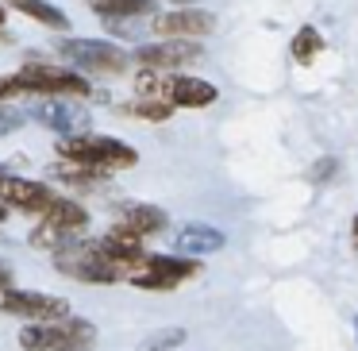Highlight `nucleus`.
Listing matches in <instances>:
<instances>
[{
  "mask_svg": "<svg viewBox=\"0 0 358 351\" xmlns=\"http://www.w3.org/2000/svg\"><path fill=\"white\" fill-rule=\"evenodd\" d=\"M93 340H96V328L81 317L20 328V347L24 351H89Z\"/></svg>",
  "mask_w": 358,
  "mask_h": 351,
  "instance_id": "nucleus-1",
  "label": "nucleus"
},
{
  "mask_svg": "<svg viewBox=\"0 0 358 351\" xmlns=\"http://www.w3.org/2000/svg\"><path fill=\"white\" fill-rule=\"evenodd\" d=\"M58 155L66 163H81V166H93V170H124V166H135L139 155L135 147L120 139H108V135H81V139H58Z\"/></svg>",
  "mask_w": 358,
  "mask_h": 351,
  "instance_id": "nucleus-2",
  "label": "nucleus"
},
{
  "mask_svg": "<svg viewBox=\"0 0 358 351\" xmlns=\"http://www.w3.org/2000/svg\"><path fill=\"white\" fill-rule=\"evenodd\" d=\"M0 93H35V97H85L89 81L73 70H50V66H24L16 78L0 81Z\"/></svg>",
  "mask_w": 358,
  "mask_h": 351,
  "instance_id": "nucleus-3",
  "label": "nucleus"
},
{
  "mask_svg": "<svg viewBox=\"0 0 358 351\" xmlns=\"http://www.w3.org/2000/svg\"><path fill=\"white\" fill-rule=\"evenodd\" d=\"M85 224H89V212L81 209L78 201L55 197V205L43 212V224L31 232V243L35 247H58L62 251L66 243H73L81 232H85Z\"/></svg>",
  "mask_w": 358,
  "mask_h": 351,
  "instance_id": "nucleus-4",
  "label": "nucleus"
},
{
  "mask_svg": "<svg viewBox=\"0 0 358 351\" xmlns=\"http://www.w3.org/2000/svg\"><path fill=\"white\" fill-rule=\"evenodd\" d=\"M58 55L66 62H73V70H85V74H124L127 70V50H120L116 43H104V39H66L58 47Z\"/></svg>",
  "mask_w": 358,
  "mask_h": 351,
  "instance_id": "nucleus-5",
  "label": "nucleus"
},
{
  "mask_svg": "<svg viewBox=\"0 0 358 351\" xmlns=\"http://www.w3.org/2000/svg\"><path fill=\"white\" fill-rule=\"evenodd\" d=\"M0 312L24 317L31 324H47V320H66L70 317V301L55 294H35V289H0Z\"/></svg>",
  "mask_w": 358,
  "mask_h": 351,
  "instance_id": "nucleus-6",
  "label": "nucleus"
},
{
  "mask_svg": "<svg viewBox=\"0 0 358 351\" xmlns=\"http://www.w3.org/2000/svg\"><path fill=\"white\" fill-rule=\"evenodd\" d=\"M201 270L196 259H185V255H147V263L131 274V286L139 289H178L185 278Z\"/></svg>",
  "mask_w": 358,
  "mask_h": 351,
  "instance_id": "nucleus-7",
  "label": "nucleus"
},
{
  "mask_svg": "<svg viewBox=\"0 0 358 351\" xmlns=\"http://www.w3.org/2000/svg\"><path fill=\"white\" fill-rule=\"evenodd\" d=\"M31 116L39 120V124H47L50 132H58L62 139H81V135H89V128H93V120H89V112L81 109L78 101H39L31 109Z\"/></svg>",
  "mask_w": 358,
  "mask_h": 351,
  "instance_id": "nucleus-8",
  "label": "nucleus"
},
{
  "mask_svg": "<svg viewBox=\"0 0 358 351\" xmlns=\"http://www.w3.org/2000/svg\"><path fill=\"white\" fill-rule=\"evenodd\" d=\"M201 55H204V50H201V43H196V39H158V43H150V47L135 50V58H139L147 70H155V74L181 70V66L196 62Z\"/></svg>",
  "mask_w": 358,
  "mask_h": 351,
  "instance_id": "nucleus-9",
  "label": "nucleus"
},
{
  "mask_svg": "<svg viewBox=\"0 0 358 351\" xmlns=\"http://www.w3.org/2000/svg\"><path fill=\"white\" fill-rule=\"evenodd\" d=\"M0 205L20 212H47L55 205V193H50L43 181H27L16 178V174H0Z\"/></svg>",
  "mask_w": 358,
  "mask_h": 351,
  "instance_id": "nucleus-10",
  "label": "nucleus"
},
{
  "mask_svg": "<svg viewBox=\"0 0 358 351\" xmlns=\"http://www.w3.org/2000/svg\"><path fill=\"white\" fill-rule=\"evenodd\" d=\"M212 27H216V20L204 8H178L166 12V16H155V35H162V39H201Z\"/></svg>",
  "mask_w": 358,
  "mask_h": 351,
  "instance_id": "nucleus-11",
  "label": "nucleus"
},
{
  "mask_svg": "<svg viewBox=\"0 0 358 351\" xmlns=\"http://www.w3.org/2000/svg\"><path fill=\"white\" fill-rule=\"evenodd\" d=\"M162 97L178 109H208L216 104L220 89L204 78H189V74H173V78H162Z\"/></svg>",
  "mask_w": 358,
  "mask_h": 351,
  "instance_id": "nucleus-12",
  "label": "nucleus"
},
{
  "mask_svg": "<svg viewBox=\"0 0 358 351\" xmlns=\"http://www.w3.org/2000/svg\"><path fill=\"white\" fill-rule=\"evenodd\" d=\"M227 243V235L220 232V228H212V224H181L178 228V235H173V251L178 255H212V251H220Z\"/></svg>",
  "mask_w": 358,
  "mask_h": 351,
  "instance_id": "nucleus-13",
  "label": "nucleus"
},
{
  "mask_svg": "<svg viewBox=\"0 0 358 351\" xmlns=\"http://www.w3.org/2000/svg\"><path fill=\"white\" fill-rule=\"evenodd\" d=\"M120 224L143 240V235L162 232V228H166V212L158 209V205H127V209H124V220H120Z\"/></svg>",
  "mask_w": 358,
  "mask_h": 351,
  "instance_id": "nucleus-14",
  "label": "nucleus"
},
{
  "mask_svg": "<svg viewBox=\"0 0 358 351\" xmlns=\"http://www.w3.org/2000/svg\"><path fill=\"white\" fill-rule=\"evenodd\" d=\"M89 8L101 20H127V16H150L155 0H89Z\"/></svg>",
  "mask_w": 358,
  "mask_h": 351,
  "instance_id": "nucleus-15",
  "label": "nucleus"
},
{
  "mask_svg": "<svg viewBox=\"0 0 358 351\" xmlns=\"http://www.w3.org/2000/svg\"><path fill=\"white\" fill-rule=\"evenodd\" d=\"M24 16H31V20H39V24H47V27H55V32H66L70 27V20H66V12H58L55 4H43V0H12Z\"/></svg>",
  "mask_w": 358,
  "mask_h": 351,
  "instance_id": "nucleus-16",
  "label": "nucleus"
},
{
  "mask_svg": "<svg viewBox=\"0 0 358 351\" xmlns=\"http://www.w3.org/2000/svg\"><path fill=\"white\" fill-rule=\"evenodd\" d=\"M320 50H324V39H320V32H316V27H301V32H296V39H293V58L308 66L312 58L320 55Z\"/></svg>",
  "mask_w": 358,
  "mask_h": 351,
  "instance_id": "nucleus-17",
  "label": "nucleus"
},
{
  "mask_svg": "<svg viewBox=\"0 0 358 351\" xmlns=\"http://www.w3.org/2000/svg\"><path fill=\"white\" fill-rule=\"evenodd\" d=\"M178 343H185V328H162V332L147 336V340L139 343V351H170V347H178Z\"/></svg>",
  "mask_w": 358,
  "mask_h": 351,
  "instance_id": "nucleus-18",
  "label": "nucleus"
},
{
  "mask_svg": "<svg viewBox=\"0 0 358 351\" xmlns=\"http://www.w3.org/2000/svg\"><path fill=\"white\" fill-rule=\"evenodd\" d=\"M127 112H131V116H143V120H166L173 112V104L170 101H158V97H147V101L127 104Z\"/></svg>",
  "mask_w": 358,
  "mask_h": 351,
  "instance_id": "nucleus-19",
  "label": "nucleus"
},
{
  "mask_svg": "<svg viewBox=\"0 0 358 351\" xmlns=\"http://www.w3.org/2000/svg\"><path fill=\"white\" fill-rule=\"evenodd\" d=\"M20 124H24V112H20V109H8V104H0V135L20 132Z\"/></svg>",
  "mask_w": 358,
  "mask_h": 351,
  "instance_id": "nucleus-20",
  "label": "nucleus"
},
{
  "mask_svg": "<svg viewBox=\"0 0 358 351\" xmlns=\"http://www.w3.org/2000/svg\"><path fill=\"white\" fill-rule=\"evenodd\" d=\"M335 174V158H320V166L312 170V181H324V178H331Z\"/></svg>",
  "mask_w": 358,
  "mask_h": 351,
  "instance_id": "nucleus-21",
  "label": "nucleus"
},
{
  "mask_svg": "<svg viewBox=\"0 0 358 351\" xmlns=\"http://www.w3.org/2000/svg\"><path fill=\"white\" fill-rule=\"evenodd\" d=\"M0 289H12V266L0 263Z\"/></svg>",
  "mask_w": 358,
  "mask_h": 351,
  "instance_id": "nucleus-22",
  "label": "nucleus"
},
{
  "mask_svg": "<svg viewBox=\"0 0 358 351\" xmlns=\"http://www.w3.org/2000/svg\"><path fill=\"white\" fill-rule=\"evenodd\" d=\"M350 243H355V251H358V216L350 220Z\"/></svg>",
  "mask_w": 358,
  "mask_h": 351,
  "instance_id": "nucleus-23",
  "label": "nucleus"
},
{
  "mask_svg": "<svg viewBox=\"0 0 358 351\" xmlns=\"http://www.w3.org/2000/svg\"><path fill=\"white\" fill-rule=\"evenodd\" d=\"M4 39H8V32H4V27H0V43H4Z\"/></svg>",
  "mask_w": 358,
  "mask_h": 351,
  "instance_id": "nucleus-24",
  "label": "nucleus"
},
{
  "mask_svg": "<svg viewBox=\"0 0 358 351\" xmlns=\"http://www.w3.org/2000/svg\"><path fill=\"white\" fill-rule=\"evenodd\" d=\"M4 212H8V205H0V220H4Z\"/></svg>",
  "mask_w": 358,
  "mask_h": 351,
  "instance_id": "nucleus-25",
  "label": "nucleus"
},
{
  "mask_svg": "<svg viewBox=\"0 0 358 351\" xmlns=\"http://www.w3.org/2000/svg\"><path fill=\"white\" fill-rule=\"evenodd\" d=\"M355 336H358V317H355Z\"/></svg>",
  "mask_w": 358,
  "mask_h": 351,
  "instance_id": "nucleus-26",
  "label": "nucleus"
},
{
  "mask_svg": "<svg viewBox=\"0 0 358 351\" xmlns=\"http://www.w3.org/2000/svg\"><path fill=\"white\" fill-rule=\"evenodd\" d=\"M0 24H4V8H0Z\"/></svg>",
  "mask_w": 358,
  "mask_h": 351,
  "instance_id": "nucleus-27",
  "label": "nucleus"
},
{
  "mask_svg": "<svg viewBox=\"0 0 358 351\" xmlns=\"http://www.w3.org/2000/svg\"><path fill=\"white\" fill-rule=\"evenodd\" d=\"M178 4H189V0H178Z\"/></svg>",
  "mask_w": 358,
  "mask_h": 351,
  "instance_id": "nucleus-28",
  "label": "nucleus"
}]
</instances>
